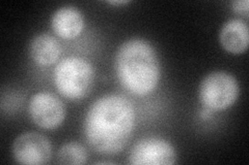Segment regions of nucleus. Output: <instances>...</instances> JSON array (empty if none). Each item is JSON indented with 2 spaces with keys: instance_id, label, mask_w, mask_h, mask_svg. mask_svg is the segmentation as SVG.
I'll list each match as a JSON object with an SVG mask.
<instances>
[{
  "instance_id": "9",
  "label": "nucleus",
  "mask_w": 249,
  "mask_h": 165,
  "mask_svg": "<svg viewBox=\"0 0 249 165\" xmlns=\"http://www.w3.org/2000/svg\"><path fill=\"white\" fill-rule=\"evenodd\" d=\"M222 48L231 54L246 52L249 44V31L245 22L240 19L230 20L221 28L219 34Z\"/></svg>"
},
{
  "instance_id": "12",
  "label": "nucleus",
  "mask_w": 249,
  "mask_h": 165,
  "mask_svg": "<svg viewBox=\"0 0 249 165\" xmlns=\"http://www.w3.org/2000/svg\"><path fill=\"white\" fill-rule=\"evenodd\" d=\"M232 10L240 15H244L245 17L248 15V10H249V2L247 0L244 1H235L231 3Z\"/></svg>"
},
{
  "instance_id": "7",
  "label": "nucleus",
  "mask_w": 249,
  "mask_h": 165,
  "mask_svg": "<svg viewBox=\"0 0 249 165\" xmlns=\"http://www.w3.org/2000/svg\"><path fill=\"white\" fill-rule=\"evenodd\" d=\"M13 155L20 164L42 165L51 159L52 147L49 139L41 133L26 132L16 138Z\"/></svg>"
},
{
  "instance_id": "10",
  "label": "nucleus",
  "mask_w": 249,
  "mask_h": 165,
  "mask_svg": "<svg viewBox=\"0 0 249 165\" xmlns=\"http://www.w3.org/2000/svg\"><path fill=\"white\" fill-rule=\"evenodd\" d=\"M30 56L37 64L47 66L58 60L61 54V45L57 39L50 34L36 36L30 44Z\"/></svg>"
},
{
  "instance_id": "13",
  "label": "nucleus",
  "mask_w": 249,
  "mask_h": 165,
  "mask_svg": "<svg viewBox=\"0 0 249 165\" xmlns=\"http://www.w3.org/2000/svg\"><path fill=\"white\" fill-rule=\"evenodd\" d=\"M212 111H211V109H209V108H204V109H202V111H201V113H200V117H201V119H209V118L210 117H211V115H212Z\"/></svg>"
},
{
  "instance_id": "1",
  "label": "nucleus",
  "mask_w": 249,
  "mask_h": 165,
  "mask_svg": "<svg viewBox=\"0 0 249 165\" xmlns=\"http://www.w3.org/2000/svg\"><path fill=\"white\" fill-rule=\"evenodd\" d=\"M134 124L135 111L130 100L109 94L90 105L84 122L85 137L93 151L115 155L127 146Z\"/></svg>"
},
{
  "instance_id": "11",
  "label": "nucleus",
  "mask_w": 249,
  "mask_h": 165,
  "mask_svg": "<svg viewBox=\"0 0 249 165\" xmlns=\"http://www.w3.org/2000/svg\"><path fill=\"white\" fill-rule=\"evenodd\" d=\"M88 152L85 148L76 141L65 144L57 154V162L60 164H85Z\"/></svg>"
},
{
  "instance_id": "14",
  "label": "nucleus",
  "mask_w": 249,
  "mask_h": 165,
  "mask_svg": "<svg viewBox=\"0 0 249 165\" xmlns=\"http://www.w3.org/2000/svg\"><path fill=\"white\" fill-rule=\"evenodd\" d=\"M108 3L112 5H123V4L129 3V1H124V0H123V1H108Z\"/></svg>"
},
{
  "instance_id": "5",
  "label": "nucleus",
  "mask_w": 249,
  "mask_h": 165,
  "mask_svg": "<svg viewBox=\"0 0 249 165\" xmlns=\"http://www.w3.org/2000/svg\"><path fill=\"white\" fill-rule=\"evenodd\" d=\"M177 158L176 149L169 141L151 136L137 141L131 150L129 162L134 165L174 164Z\"/></svg>"
},
{
  "instance_id": "2",
  "label": "nucleus",
  "mask_w": 249,
  "mask_h": 165,
  "mask_svg": "<svg viewBox=\"0 0 249 165\" xmlns=\"http://www.w3.org/2000/svg\"><path fill=\"white\" fill-rule=\"evenodd\" d=\"M115 73L127 91L145 96L155 90L160 81L158 55L144 39L131 38L123 43L116 53Z\"/></svg>"
},
{
  "instance_id": "6",
  "label": "nucleus",
  "mask_w": 249,
  "mask_h": 165,
  "mask_svg": "<svg viewBox=\"0 0 249 165\" xmlns=\"http://www.w3.org/2000/svg\"><path fill=\"white\" fill-rule=\"evenodd\" d=\"M28 112L31 120L44 129L57 128L66 118L64 102L49 92L35 94L29 101Z\"/></svg>"
},
{
  "instance_id": "3",
  "label": "nucleus",
  "mask_w": 249,
  "mask_h": 165,
  "mask_svg": "<svg viewBox=\"0 0 249 165\" xmlns=\"http://www.w3.org/2000/svg\"><path fill=\"white\" fill-rule=\"evenodd\" d=\"M95 69L89 61L80 57H68L61 60L54 69L55 88L70 100L87 97L95 84Z\"/></svg>"
},
{
  "instance_id": "4",
  "label": "nucleus",
  "mask_w": 249,
  "mask_h": 165,
  "mask_svg": "<svg viewBox=\"0 0 249 165\" xmlns=\"http://www.w3.org/2000/svg\"><path fill=\"white\" fill-rule=\"evenodd\" d=\"M240 88L232 75L225 72L209 74L199 86V99L212 112L224 111L237 101Z\"/></svg>"
},
{
  "instance_id": "8",
  "label": "nucleus",
  "mask_w": 249,
  "mask_h": 165,
  "mask_svg": "<svg viewBox=\"0 0 249 165\" xmlns=\"http://www.w3.org/2000/svg\"><path fill=\"white\" fill-rule=\"evenodd\" d=\"M51 25L58 36L73 39L79 36L84 29V18L75 6H62L52 15Z\"/></svg>"
}]
</instances>
